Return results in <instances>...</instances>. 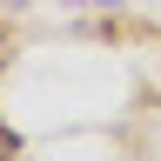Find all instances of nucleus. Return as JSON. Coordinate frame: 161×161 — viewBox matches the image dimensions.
<instances>
[{
  "mask_svg": "<svg viewBox=\"0 0 161 161\" xmlns=\"http://www.w3.org/2000/svg\"><path fill=\"white\" fill-rule=\"evenodd\" d=\"M0 154H14V134H7V128H0Z\"/></svg>",
  "mask_w": 161,
  "mask_h": 161,
  "instance_id": "obj_1",
  "label": "nucleus"
}]
</instances>
